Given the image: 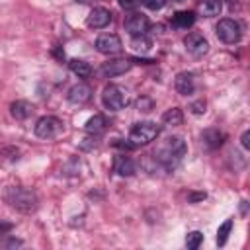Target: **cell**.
I'll use <instances>...</instances> for the list:
<instances>
[{
	"instance_id": "cell-1",
	"label": "cell",
	"mask_w": 250,
	"mask_h": 250,
	"mask_svg": "<svg viewBox=\"0 0 250 250\" xmlns=\"http://www.w3.org/2000/svg\"><path fill=\"white\" fill-rule=\"evenodd\" d=\"M186 143L182 137H168L164 141V145L154 152V160L166 168V170H174L178 168V164L182 162V158L186 156Z\"/></svg>"
},
{
	"instance_id": "cell-36",
	"label": "cell",
	"mask_w": 250,
	"mask_h": 250,
	"mask_svg": "<svg viewBox=\"0 0 250 250\" xmlns=\"http://www.w3.org/2000/svg\"><path fill=\"white\" fill-rule=\"evenodd\" d=\"M166 2H182V0H166Z\"/></svg>"
},
{
	"instance_id": "cell-29",
	"label": "cell",
	"mask_w": 250,
	"mask_h": 250,
	"mask_svg": "<svg viewBox=\"0 0 250 250\" xmlns=\"http://www.w3.org/2000/svg\"><path fill=\"white\" fill-rule=\"evenodd\" d=\"M117 2H119V6L123 10H135L141 4V0H117Z\"/></svg>"
},
{
	"instance_id": "cell-17",
	"label": "cell",
	"mask_w": 250,
	"mask_h": 250,
	"mask_svg": "<svg viewBox=\"0 0 250 250\" xmlns=\"http://www.w3.org/2000/svg\"><path fill=\"white\" fill-rule=\"evenodd\" d=\"M105 125H107V119L102 115V113H96V115H92L88 121H86V125H84V129L90 133V135H102L104 131H105Z\"/></svg>"
},
{
	"instance_id": "cell-32",
	"label": "cell",
	"mask_w": 250,
	"mask_h": 250,
	"mask_svg": "<svg viewBox=\"0 0 250 250\" xmlns=\"http://www.w3.org/2000/svg\"><path fill=\"white\" fill-rule=\"evenodd\" d=\"M135 62H139V64H150V62H154V61H150V59H145V57H137V59H133Z\"/></svg>"
},
{
	"instance_id": "cell-28",
	"label": "cell",
	"mask_w": 250,
	"mask_h": 250,
	"mask_svg": "<svg viewBox=\"0 0 250 250\" xmlns=\"http://www.w3.org/2000/svg\"><path fill=\"white\" fill-rule=\"evenodd\" d=\"M205 197H207L205 191H189V193H188V201H189V203H199V201H203Z\"/></svg>"
},
{
	"instance_id": "cell-24",
	"label": "cell",
	"mask_w": 250,
	"mask_h": 250,
	"mask_svg": "<svg viewBox=\"0 0 250 250\" xmlns=\"http://www.w3.org/2000/svg\"><path fill=\"white\" fill-rule=\"evenodd\" d=\"M203 242V234L199 232V230H191L188 236H186V246L189 248V250H195V248H199V244Z\"/></svg>"
},
{
	"instance_id": "cell-35",
	"label": "cell",
	"mask_w": 250,
	"mask_h": 250,
	"mask_svg": "<svg viewBox=\"0 0 250 250\" xmlns=\"http://www.w3.org/2000/svg\"><path fill=\"white\" fill-rule=\"evenodd\" d=\"M74 2H78V4H90V2H94V0H74Z\"/></svg>"
},
{
	"instance_id": "cell-23",
	"label": "cell",
	"mask_w": 250,
	"mask_h": 250,
	"mask_svg": "<svg viewBox=\"0 0 250 250\" xmlns=\"http://www.w3.org/2000/svg\"><path fill=\"white\" fill-rule=\"evenodd\" d=\"M230 229H232V219H227L219 229H217V244L219 246H225L227 244V238L230 234Z\"/></svg>"
},
{
	"instance_id": "cell-34",
	"label": "cell",
	"mask_w": 250,
	"mask_h": 250,
	"mask_svg": "<svg viewBox=\"0 0 250 250\" xmlns=\"http://www.w3.org/2000/svg\"><path fill=\"white\" fill-rule=\"evenodd\" d=\"M55 55H57V57H59V59H62V57H64V53H62V51H61V49H55Z\"/></svg>"
},
{
	"instance_id": "cell-3",
	"label": "cell",
	"mask_w": 250,
	"mask_h": 250,
	"mask_svg": "<svg viewBox=\"0 0 250 250\" xmlns=\"http://www.w3.org/2000/svg\"><path fill=\"white\" fill-rule=\"evenodd\" d=\"M160 133V127L154 123V121H141V123H135L129 131V143L135 146H143V145H148L150 141H154Z\"/></svg>"
},
{
	"instance_id": "cell-31",
	"label": "cell",
	"mask_w": 250,
	"mask_h": 250,
	"mask_svg": "<svg viewBox=\"0 0 250 250\" xmlns=\"http://www.w3.org/2000/svg\"><path fill=\"white\" fill-rule=\"evenodd\" d=\"M8 230H12V223H0V234H4Z\"/></svg>"
},
{
	"instance_id": "cell-4",
	"label": "cell",
	"mask_w": 250,
	"mask_h": 250,
	"mask_svg": "<svg viewBox=\"0 0 250 250\" xmlns=\"http://www.w3.org/2000/svg\"><path fill=\"white\" fill-rule=\"evenodd\" d=\"M102 104L105 105V109L109 111H119L123 109L127 104H129V96H127V90L117 86V84H109L104 88L102 92Z\"/></svg>"
},
{
	"instance_id": "cell-27",
	"label": "cell",
	"mask_w": 250,
	"mask_h": 250,
	"mask_svg": "<svg viewBox=\"0 0 250 250\" xmlns=\"http://www.w3.org/2000/svg\"><path fill=\"white\" fill-rule=\"evenodd\" d=\"M141 4L143 6H146L148 10H160V8H164V4H166V0H141Z\"/></svg>"
},
{
	"instance_id": "cell-26",
	"label": "cell",
	"mask_w": 250,
	"mask_h": 250,
	"mask_svg": "<svg viewBox=\"0 0 250 250\" xmlns=\"http://www.w3.org/2000/svg\"><path fill=\"white\" fill-rule=\"evenodd\" d=\"M135 105H137V109H139V111H150L154 104H152V100H150V98L141 96V98L137 100V104H135Z\"/></svg>"
},
{
	"instance_id": "cell-6",
	"label": "cell",
	"mask_w": 250,
	"mask_h": 250,
	"mask_svg": "<svg viewBox=\"0 0 250 250\" xmlns=\"http://www.w3.org/2000/svg\"><path fill=\"white\" fill-rule=\"evenodd\" d=\"M33 131H35V135L39 139H53L62 131V123L55 115H43V117L37 119Z\"/></svg>"
},
{
	"instance_id": "cell-9",
	"label": "cell",
	"mask_w": 250,
	"mask_h": 250,
	"mask_svg": "<svg viewBox=\"0 0 250 250\" xmlns=\"http://www.w3.org/2000/svg\"><path fill=\"white\" fill-rule=\"evenodd\" d=\"M148 25H150V23H148V18H146L145 14L135 12V14H131V16L125 18V29L129 31L131 37L145 35V33L148 31Z\"/></svg>"
},
{
	"instance_id": "cell-22",
	"label": "cell",
	"mask_w": 250,
	"mask_h": 250,
	"mask_svg": "<svg viewBox=\"0 0 250 250\" xmlns=\"http://www.w3.org/2000/svg\"><path fill=\"white\" fill-rule=\"evenodd\" d=\"M150 47H152V41L146 39L145 35H137V37H133V41H131V49H133L135 53H141V55L148 53Z\"/></svg>"
},
{
	"instance_id": "cell-14",
	"label": "cell",
	"mask_w": 250,
	"mask_h": 250,
	"mask_svg": "<svg viewBox=\"0 0 250 250\" xmlns=\"http://www.w3.org/2000/svg\"><path fill=\"white\" fill-rule=\"evenodd\" d=\"M113 172H115L117 176H121V178H129V176H133V174L137 172V168H135V162H133L129 156L117 154V156L113 158Z\"/></svg>"
},
{
	"instance_id": "cell-18",
	"label": "cell",
	"mask_w": 250,
	"mask_h": 250,
	"mask_svg": "<svg viewBox=\"0 0 250 250\" xmlns=\"http://www.w3.org/2000/svg\"><path fill=\"white\" fill-rule=\"evenodd\" d=\"M195 23V14L193 12H188V10H182V12H176L172 16V25L174 27H180V29H188Z\"/></svg>"
},
{
	"instance_id": "cell-20",
	"label": "cell",
	"mask_w": 250,
	"mask_h": 250,
	"mask_svg": "<svg viewBox=\"0 0 250 250\" xmlns=\"http://www.w3.org/2000/svg\"><path fill=\"white\" fill-rule=\"evenodd\" d=\"M182 121H184V113L180 107H170L162 113V123L168 127H178V125H182Z\"/></svg>"
},
{
	"instance_id": "cell-19",
	"label": "cell",
	"mask_w": 250,
	"mask_h": 250,
	"mask_svg": "<svg viewBox=\"0 0 250 250\" xmlns=\"http://www.w3.org/2000/svg\"><path fill=\"white\" fill-rule=\"evenodd\" d=\"M68 68L78 76V78H88L92 74V66L90 62L82 61V59H70L68 61Z\"/></svg>"
},
{
	"instance_id": "cell-11",
	"label": "cell",
	"mask_w": 250,
	"mask_h": 250,
	"mask_svg": "<svg viewBox=\"0 0 250 250\" xmlns=\"http://www.w3.org/2000/svg\"><path fill=\"white\" fill-rule=\"evenodd\" d=\"M131 64L133 62L129 59H111L102 64V74L104 76H121L125 72H129Z\"/></svg>"
},
{
	"instance_id": "cell-13",
	"label": "cell",
	"mask_w": 250,
	"mask_h": 250,
	"mask_svg": "<svg viewBox=\"0 0 250 250\" xmlns=\"http://www.w3.org/2000/svg\"><path fill=\"white\" fill-rule=\"evenodd\" d=\"M225 143V133H221L219 129H205L203 133H201V146L205 148V150H215V148H219L221 145Z\"/></svg>"
},
{
	"instance_id": "cell-30",
	"label": "cell",
	"mask_w": 250,
	"mask_h": 250,
	"mask_svg": "<svg viewBox=\"0 0 250 250\" xmlns=\"http://www.w3.org/2000/svg\"><path fill=\"white\" fill-rule=\"evenodd\" d=\"M240 143H242V148H250V131H244L242 137H240Z\"/></svg>"
},
{
	"instance_id": "cell-33",
	"label": "cell",
	"mask_w": 250,
	"mask_h": 250,
	"mask_svg": "<svg viewBox=\"0 0 250 250\" xmlns=\"http://www.w3.org/2000/svg\"><path fill=\"white\" fill-rule=\"evenodd\" d=\"M20 244H21V240H18V238H10L6 242V246H20Z\"/></svg>"
},
{
	"instance_id": "cell-12",
	"label": "cell",
	"mask_w": 250,
	"mask_h": 250,
	"mask_svg": "<svg viewBox=\"0 0 250 250\" xmlns=\"http://www.w3.org/2000/svg\"><path fill=\"white\" fill-rule=\"evenodd\" d=\"M90 98H92V88H90L88 84H84V82H78V84L70 86V90H68V94H66V100H68L70 104H74V105H82V104H86Z\"/></svg>"
},
{
	"instance_id": "cell-2",
	"label": "cell",
	"mask_w": 250,
	"mask_h": 250,
	"mask_svg": "<svg viewBox=\"0 0 250 250\" xmlns=\"http://www.w3.org/2000/svg\"><path fill=\"white\" fill-rule=\"evenodd\" d=\"M4 199L6 203H10V207H14L20 213H33L39 203L35 191L27 188H8L4 191Z\"/></svg>"
},
{
	"instance_id": "cell-21",
	"label": "cell",
	"mask_w": 250,
	"mask_h": 250,
	"mask_svg": "<svg viewBox=\"0 0 250 250\" xmlns=\"http://www.w3.org/2000/svg\"><path fill=\"white\" fill-rule=\"evenodd\" d=\"M221 10H223V2L221 0H203V4H201V14L207 16V18L219 16Z\"/></svg>"
},
{
	"instance_id": "cell-5",
	"label": "cell",
	"mask_w": 250,
	"mask_h": 250,
	"mask_svg": "<svg viewBox=\"0 0 250 250\" xmlns=\"http://www.w3.org/2000/svg\"><path fill=\"white\" fill-rule=\"evenodd\" d=\"M215 33H217V37L223 43H229V45L238 43L242 39V27H240V23L236 20H230V18L219 20V23L215 27Z\"/></svg>"
},
{
	"instance_id": "cell-16",
	"label": "cell",
	"mask_w": 250,
	"mask_h": 250,
	"mask_svg": "<svg viewBox=\"0 0 250 250\" xmlns=\"http://www.w3.org/2000/svg\"><path fill=\"white\" fill-rule=\"evenodd\" d=\"M10 113H12L14 119L23 121V119H27V117L33 113V104H29V102H25V100H16V102H12V105H10Z\"/></svg>"
},
{
	"instance_id": "cell-8",
	"label": "cell",
	"mask_w": 250,
	"mask_h": 250,
	"mask_svg": "<svg viewBox=\"0 0 250 250\" xmlns=\"http://www.w3.org/2000/svg\"><path fill=\"white\" fill-rule=\"evenodd\" d=\"M96 49L102 55H117L123 49V45H121V39L115 33H102L96 39Z\"/></svg>"
},
{
	"instance_id": "cell-15",
	"label": "cell",
	"mask_w": 250,
	"mask_h": 250,
	"mask_svg": "<svg viewBox=\"0 0 250 250\" xmlns=\"http://www.w3.org/2000/svg\"><path fill=\"white\" fill-rule=\"evenodd\" d=\"M174 86H176V92L182 94V96H189L193 94L195 90V80H193V74L191 72H180L174 80Z\"/></svg>"
},
{
	"instance_id": "cell-7",
	"label": "cell",
	"mask_w": 250,
	"mask_h": 250,
	"mask_svg": "<svg viewBox=\"0 0 250 250\" xmlns=\"http://www.w3.org/2000/svg\"><path fill=\"white\" fill-rule=\"evenodd\" d=\"M184 45H186V51L191 57H197V59L203 57L209 51V43L201 33H188L184 37Z\"/></svg>"
},
{
	"instance_id": "cell-25",
	"label": "cell",
	"mask_w": 250,
	"mask_h": 250,
	"mask_svg": "<svg viewBox=\"0 0 250 250\" xmlns=\"http://www.w3.org/2000/svg\"><path fill=\"white\" fill-rule=\"evenodd\" d=\"M205 109H207L205 100H195V102H191V104H189V111H191L193 115H203V113H205Z\"/></svg>"
},
{
	"instance_id": "cell-10",
	"label": "cell",
	"mask_w": 250,
	"mask_h": 250,
	"mask_svg": "<svg viewBox=\"0 0 250 250\" xmlns=\"http://www.w3.org/2000/svg\"><path fill=\"white\" fill-rule=\"evenodd\" d=\"M109 21H111V12L107 8H102V6L94 8L86 18V25L92 29H104L109 25Z\"/></svg>"
}]
</instances>
